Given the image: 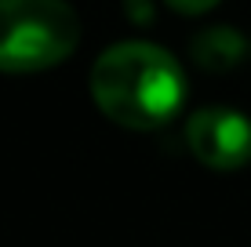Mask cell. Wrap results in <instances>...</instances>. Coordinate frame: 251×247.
<instances>
[{
    "instance_id": "cell-1",
    "label": "cell",
    "mask_w": 251,
    "mask_h": 247,
    "mask_svg": "<svg viewBox=\"0 0 251 247\" xmlns=\"http://www.w3.org/2000/svg\"><path fill=\"white\" fill-rule=\"evenodd\" d=\"M91 98L120 127L153 131L182 109L186 76L175 55L157 44H117L91 69Z\"/></svg>"
},
{
    "instance_id": "cell-2",
    "label": "cell",
    "mask_w": 251,
    "mask_h": 247,
    "mask_svg": "<svg viewBox=\"0 0 251 247\" xmlns=\"http://www.w3.org/2000/svg\"><path fill=\"white\" fill-rule=\"evenodd\" d=\"M80 40L66 0H0V73H37L73 55Z\"/></svg>"
},
{
    "instance_id": "cell-3",
    "label": "cell",
    "mask_w": 251,
    "mask_h": 247,
    "mask_svg": "<svg viewBox=\"0 0 251 247\" xmlns=\"http://www.w3.org/2000/svg\"><path fill=\"white\" fill-rule=\"evenodd\" d=\"M186 142L201 164L215 171H237L251 160V120L226 106L197 109L186 124Z\"/></svg>"
},
{
    "instance_id": "cell-4",
    "label": "cell",
    "mask_w": 251,
    "mask_h": 247,
    "mask_svg": "<svg viewBox=\"0 0 251 247\" xmlns=\"http://www.w3.org/2000/svg\"><path fill=\"white\" fill-rule=\"evenodd\" d=\"M244 51H248V40L240 37L233 25H215V29H204L201 37L193 40L189 55H193V62L207 73H229L233 66L244 58Z\"/></svg>"
},
{
    "instance_id": "cell-5",
    "label": "cell",
    "mask_w": 251,
    "mask_h": 247,
    "mask_svg": "<svg viewBox=\"0 0 251 247\" xmlns=\"http://www.w3.org/2000/svg\"><path fill=\"white\" fill-rule=\"evenodd\" d=\"M164 4H168L171 11H178V15H204V11H211L219 0H164Z\"/></svg>"
},
{
    "instance_id": "cell-6",
    "label": "cell",
    "mask_w": 251,
    "mask_h": 247,
    "mask_svg": "<svg viewBox=\"0 0 251 247\" xmlns=\"http://www.w3.org/2000/svg\"><path fill=\"white\" fill-rule=\"evenodd\" d=\"M127 15H135L138 22H146V19H150V11H146V0H135V7H127Z\"/></svg>"
}]
</instances>
